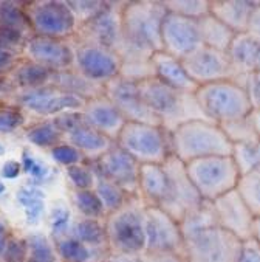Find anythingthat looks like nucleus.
I'll list each match as a JSON object with an SVG mask.
<instances>
[{
	"instance_id": "nucleus-1",
	"label": "nucleus",
	"mask_w": 260,
	"mask_h": 262,
	"mask_svg": "<svg viewBox=\"0 0 260 262\" xmlns=\"http://www.w3.org/2000/svg\"><path fill=\"white\" fill-rule=\"evenodd\" d=\"M168 14L161 0L124 2L121 11V75L135 82L153 78L150 58L161 51V24Z\"/></svg>"
},
{
	"instance_id": "nucleus-2",
	"label": "nucleus",
	"mask_w": 260,
	"mask_h": 262,
	"mask_svg": "<svg viewBox=\"0 0 260 262\" xmlns=\"http://www.w3.org/2000/svg\"><path fill=\"white\" fill-rule=\"evenodd\" d=\"M180 227L187 262H237L242 241L217 224L211 202L203 200Z\"/></svg>"
},
{
	"instance_id": "nucleus-3",
	"label": "nucleus",
	"mask_w": 260,
	"mask_h": 262,
	"mask_svg": "<svg viewBox=\"0 0 260 262\" xmlns=\"http://www.w3.org/2000/svg\"><path fill=\"white\" fill-rule=\"evenodd\" d=\"M138 84L147 107L168 132H174L192 120H207L198 106L195 93L172 89L155 78L144 79Z\"/></svg>"
},
{
	"instance_id": "nucleus-4",
	"label": "nucleus",
	"mask_w": 260,
	"mask_h": 262,
	"mask_svg": "<svg viewBox=\"0 0 260 262\" xmlns=\"http://www.w3.org/2000/svg\"><path fill=\"white\" fill-rule=\"evenodd\" d=\"M172 154L184 165L204 157L232 155V143L223 129L209 120H192L171 132Z\"/></svg>"
},
{
	"instance_id": "nucleus-5",
	"label": "nucleus",
	"mask_w": 260,
	"mask_h": 262,
	"mask_svg": "<svg viewBox=\"0 0 260 262\" xmlns=\"http://www.w3.org/2000/svg\"><path fill=\"white\" fill-rule=\"evenodd\" d=\"M195 98L204 117L219 126L248 118L252 114L245 87L231 79L200 85Z\"/></svg>"
},
{
	"instance_id": "nucleus-6",
	"label": "nucleus",
	"mask_w": 260,
	"mask_h": 262,
	"mask_svg": "<svg viewBox=\"0 0 260 262\" xmlns=\"http://www.w3.org/2000/svg\"><path fill=\"white\" fill-rule=\"evenodd\" d=\"M144 209L146 205L139 195H130L120 209L104 217L109 251L129 254L144 253Z\"/></svg>"
},
{
	"instance_id": "nucleus-7",
	"label": "nucleus",
	"mask_w": 260,
	"mask_h": 262,
	"mask_svg": "<svg viewBox=\"0 0 260 262\" xmlns=\"http://www.w3.org/2000/svg\"><path fill=\"white\" fill-rule=\"evenodd\" d=\"M115 143L139 165H163L172 155L171 132L160 124L126 121Z\"/></svg>"
},
{
	"instance_id": "nucleus-8",
	"label": "nucleus",
	"mask_w": 260,
	"mask_h": 262,
	"mask_svg": "<svg viewBox=\"0 0 260 262\" xmlns=\"http://www.w3.org/2000/svg\"><path fill=\"white\" fill-rule=\"evenodd\" d=\"M186 171L204 202H214L223 194L237 189L242 177L232 155H214L189 162Z\"/></svg>"
},
{
	"instance_id": "nucleus-9",
	"label": "nucleus",
	"mask_w": 260,
	"mask_h": 262,
	"mask_svg": "<svg viewBox=\"0 0 260 262\" xmlns=\"http://www.w3.org/2000/svg\"><path fill=\"white\" fill-rule=\"evenodd\" d=\"M163 188L155 206L163 209L177 222H181L203 203V200L187 176L186 165L174 154L163 163Z\"/></svg>"
},
{
	"instance_id": "nucleus-10",
	"label": "nucleus",
	"mask_w": 260,
	"mask_h": 262,
	"mask_svg": "<svg viewBox=\"0 0 260 262\" xmlns=\"http://www.w3.org/2000/svg\"><path fill=\"white\" fill-rule=\"evenodd\" d=\"M27 7L25 11L34 36L64 40L78 28V19L67 2L45 0L27 4Z\"/></svg>"
},
{
	"instance_id": "nucleus-11",
	"label": "nucleus",
	"mask_w": 260,
	"mask_h": 262,
	"mask_svg": "<svg viewBox=\"0 0 260 262\" xmlns=\"http://www.w3.org/2000/svg\"><path fill=\"white\" fill-rule=\"evenodd\" d=\"M75 62L78 66V73L98 85H106L118 78L123 66L116 50L90 40L81 42L75 50Z\"/></svg>"
},
{
	"instance_id": "nucleus-12",
	"label": "nucleus",
	"mask_w": 260,
	"mask_h": 262,
	"mask_svg": "<svg viewBox=\"0 0 260 262\" xmlns=\"http://www.w3.org/2000/svg\"><path fill=\"white\" fill-rule=\"evenodd\" d=\"M144 253H183L184 241L180 222L157 206L144 209Z\"/></svg>"
},
{
	"instance_id": "nucleus-13",
	"label": "nucleus",
	"mask_w": 260,
	"mask_h": 262,
	"mask_svg": "<svg viewBox=\"0 0 260 262\" xmlns=\"http://www.w3.org/2000/svg\"><path fill=\"white\" fill-rule=\"evenodd\" d=\"M181 62L191 79L198 87L211 82L235 79L228 53L206 45H200L189 56L181 59Z\"/></svg>"
},
{
	"instance_id": "nucleus-14",
	"label": "nucleus",
	"mask_w": 260,
	"mask_h": 262,
	"mask_svg": "<svg viewBox=\"0 0 260 262\" xmlns=\"http://www.w3.org/2000/svg\"><path fill=\"white\" fill-rule=\"evenodd\" d=\"M91 168L98 176L118 185L129 195H138L141 165L116 143L96 162H91Z\"/></svg>"
},
{
	"instance_id": "nucleus-15",
	"label": "nucleus",
	"mask_w": 260,
	"mask_h": 262,
	"mask_svg": "<svg viewBox=\"0 0 260 262\" xmlns=\"http://www.w3.org/2000/svg\"><path fill=\"white\" fill-rule=\"evenodd\" d=\"M104 93L115 104L126 121L160 124L157 117L144 102L138 82L118 76L104 85Z\"/></svg>"
},
{
	"instance_id": "nucleus-16",
	"label": "nucleus",
	"mask_w": 260,
	"mask_h": 262,
	"mask_svg": "<svg viewBox=\"0 0 260 262\" xmlns=\"http://www.w3.org/2000/svg\"><path fill=\"white\" fill-rule=\"evenodd\" d=\"M211 203L216 221L222 228H225L240 241L252 237L255 217L237 189L223 194Z\"/></svg>"
},
{
	"instance_id": "nucleus-17",
	"label": "nucleus",
	"mask_w": 260,
	"mask_h": 262,
	"mask_svg": "<svg viewBox=\"0 0 260 262\" xmlns=\"http://www.w3.org/2000/svg\"><path fill=\"white\" fill-rule=\"evenodd\" d=\"M201 45L198 20L168 13L161 24V47L168 55L184 59Z\"/></svg>"
},
{
	"instance_id": "nucleus-18",
	"label": "nucleus",
	"mask_w": 260,
	"mask_h": 262,
	"mask_svg": "<svg viewBox=\"0 0 260 262\" xmlns=\"http://www.w3.org/2000/svg\"><path fill=\"white\" fill-rule=\"evenodd\" d=\"M19 102L22 106L37 115H59L64 112L82 111L85 101L73 93L62 92L55 85H45L40 89L27 90L19 96Z\"/></svg>"
},
{
	"instance_id": "nucleus-19",
	"label": "nucleus",
	"mask_w": 260,
	"mask_h": 262,
	"mask_svg": "<svg viewBox=\"0 0 260 262\" xmlns=\"http://www.w3.org/2000/svg\"><path fill=\"white\" fill-rule=\"evenodd\" d=\"M124 2H107L99 14L82 24L85 40L116 50L121 43V11Z\"/></svg>"
},
{
	"instance_id": "nucleus-20",
	"label": "nucleus",
	"mask_w": 260,
	"mask_h": 262,
	"mask_svg": "<svg viewBox=\"0 0 260 262\" xmlns=\"http://www.w3.org/2000/svg\"><path fill=\"white\" fill-rule=\"evenodd\" d=\"M25 51L33 62L53 72L68 70L75 62V50L61 39L33 36L25 42Z\"/></svg>"
},
{
	"instance_id": "nucleus-21",
	"label": "nucleus",
	"mask_w": 260,
	"mask_h": 262,
	"mask_svg": "<svg viewBox=\"0 0 260 262\" xmlns=\"http://www.w3.org/2000/svg\"><path fill=\"white\" fill-rule=\"evenodd\" d=\"M81 114L84 117L85 124H88L90 127L104 135H107L113 141L116 140L118 134L126 124L124 117L115 107V104L106 96V93L87 99Z\"/></svg>"
},
{
	"instance_id": "nucleus-22",
	"label": "nucleus",
	"mask_w": 260,
	"mask_h": 262,
	"mask_svg": "<svg viewBox=\"0 0 260 262\" xmlns=\"http://www.w3.org/2000/svg\"><path fill=\"white\" fill-rule=\"evenodd\" d=\"M228 56L235 75V82L243 85L248 75L260 72V40L252 37L249 33L235 34Z\"/></svg>"
},
{
	"instance_id": "nucleus-23",
	"label": "nucleus",
	"mask_w": 260,
	"mask_h": 262,
	"mask_svg": "<svg viewBox=\"0 0 260 262\" xmlns=\"http://www.w3.org/2000/svg\"><path fill=\"white\" fill-rule=\"evenodd\" d=\"M150 62H152L155 79H158L160 82L177 90L191 92V93L197 92L198 85L191 79V76L184 70L181 59H177L161 50V51H155L150 58Z\"/></svg>"
},
{
	"instance_id": "nucleus-24",
	"label": "nucleus",
	"mask_w": 260,
	"mask_h": 262,
	"mask_svg": "<svg viewBox=\"0 0 260 262\" xmlns=\"http://www.w3.org/2000/svg\"><path fill=\"white\" fill-rule=\"evenodd\" d=\"M257 0H211L209 13L231 28L235 34L246 33Z\"/></svg>"
},
{
	"instance_id": "nucleus-25",
	"label": "nucleus",
	"mask_w": 260,
	"mask_h": 262,
	"mask_svg": "<svg viewBox=\"0 0 260 262\" xmlns=\"http://www.w3.org/2000/svg\"><path fill=\"white\" fill-rule=\"evenodd\" d=\"M67 135H68L70 144H73L78 150H81V154L85 157V159L90 160V163L96 162L99 157H102L115 144V141L112 138L94 130L93 127H90L85 123Z\"/></svg>"
},
{
	"instance_id": "nucleus-26",
	"label": "nucleus",
	"mask_w": 260,
	"mask_h": 262,
	"mask_svg": "<svg viewBox=\"0 0 260 262\" xmlns=\"http://www.w3.org/2000/svg\"><path fill=\"white\" fill-rule=\"evenodd\" d=\"M51 85L56 89L73 93L84 101L91 99L94 96L104 95V85H98L88 79H85L81 73L72 72V70H62V72H55L53 78H51Z\"/></svg>"
},
{
	"instance_id": "nucleus-27",
	"label": "nucleus",
	"mask_w": 260,
	"mask_h": 262,
	"mask_svg": "<svg viewBox=\"0 0 260 262\" xmlns=\"http://www.w3.org/2000/svg\"><path fill=\"white\" fill-rule=\"evenodd\" d=\"M198 28H200L201 45L228 53V50L235 37V33L231 28H228L211 13L198 19Z\"/></svg>"
},
{
	"instance_id": "nucleus-28",
	"label": "nucleus",
	"mask_w": 260,
	"mask_h": 262,
	"mask_svg": "<svg viewBox=\"0 0 260 262\" xmlns=\"http://www.w3.org/2000/svg\"><path fill=\"white\" fill-rule=\"evenodd\" d=\"M56 253L62 262H101L106 253L96 251L82 244L75 236H62L56 239Z\"/></svg>"
},
{
	"instance_id": "nucleus-29",
	"label": "nucleus",
	"mask_w": 260,
	"mask_h": 262,
	"mask_svg": "<svg viewBox=\"0 0 260 262\" xmlns=\"http://www.w3.org/2000/svg\"><path fill=\"white\" fill-rule=\"evenodd\" d=\"M76 239H79L87 247L107 253V239H106V227H104V221L99 219H81L76 222L73 228V234Z\"/></svg>"
},
{
	"instance_id": "nucleus-30",
	"label": "nucleus",
	"mask_w": 260,
	"mask_h": 262,
	"mask_svg": "<svg viewBox=\"0 0 260 262\" xmlns=\"http://www.w3.org/2000/svg\"><path fill=\"white\" fill-rule=\"evenodd\" d=\"M53 70L37 62L28 61L14 69V81L19 87L33 90L48 85V82H51V78H53Z\"/></svg>"
},
{
	"instance_id": "nucleus-31",
	"label": "nucleus",
	"mask_w": 260,
	"mask_h": 262,
	"mask_svg": "<svg viewBox=\"0 0 260 262\" xmlns=\"http://www.w3.org/2000/svg\"><path fill=\"white\" fill-rule=\"evenodd\" d=\"M17 202L25 211L28 225H37L45 213V194L37 186H22L16 194Z\"/></svg>"
},
{
	"instance_id": "nucleus-32",
	"label": "nucleus",
	"mask_w": 260,
	"mask_h": 262,
	"mask_svg": "<svg viewBox=\"0 0 260 262\" xmlns=\"http://www.w3.org/2000/svg\"><path fill=\"white\" fill-rule=\"evenodd\" d=\"M93 189L96 191V194L99 195V199H101V202L104 205V209H106V216L113 213V211H116V209H120L129 200V197H130L118 185L112 183L110 180L104 179V177H101L98 174H96V183H94Z\"/></svg>"
},
{
	"instance_id": "nucleus-33",
	"label": "nucleus",
	"mask_w": 260,
	"mask_h": 262,
	"mask_svg": "<svg viewBox=\"0 0 260 262\" xmlns=\"http://www.w3.org/2000/svg\"><path fill=\"white\" fill-rule=\"evenodd\" d=\"M168 13L198 20L209 14L211 0H161Z\"/></svg>"
},
{
	"instance_id": "nucleus-34",
	"label": "nucleus",
	"mask_w": 260,
	"mask_h": 262,
	"mask_svg": "<svg viewBox=\"0 0 260 262\" xmlns=\"http://www.w3.org/2000/svg\"><path fill=\"white\" fill-rule=\"evenodd\" d=\"M237 191L249 206L254 217L260 216V168L243 174L239 180Z\"/></svg>"
},
{
	"instance_id": "nucleus-35",
	"label": "nucleus",
	"mask_w": 260,
	"mask_h": 262,
	"mask_svg": "<svg viewBox=\"0 0 260 262\" xmlns=\"http://www.w3.org/2000/svg\"><path fill=\"white\" fill-rule=\"evenodd\" d=\"M0 27L14 28L23 33L25 30H31L23 5L11 0H0Z\"/></svg>"
},
{
	"instance_id": "nucleus-36",
	"label": "nucleus",
	"mask_w": 260,
	"mask_h": 262,
	"mask_svg": "<svg viewBox=\"0 0 260 262\" xmlns=\"http://www.w3.org/2000/svg\"><path fill=\"white\" fill-rule=\"evenodd\" d=\"M25 239L28 244L27 262H58L56 247H53L45 234L33 233Z\"/></svg>"
},
{
	"instance_id": "nucleus-37",
	"label": "nucleus",
	"mask_w": 260,
	"mask_h": 262,
	"mask_svg": "<svg viewBox=\"0 0 260 262\" xmlns=\"http://www.w3.org/2000/svg\"><path fill=\"white\" fill-rule=\"evenodd\" d=\"M232 159L240 171V176L260 168V141L232 144Z\"/></svg>"
},
{
	"instance_id": "nucleus-38",
	"label": "nucleus",
	"mask_w": 260,
	"mask_h": 262,
	"mask_svg": "<svg viewBox=\"0 0 260 262\" xmlns=\"http://www.w3.org/2000/svg\"><path fill=\"white\" fill-rule=\"evenodd\" d=\"M75 206L78 211L84 216V219H102L106 217V209L96 194L94 189H85V191H76L73 195Z\"/></svg>"
},
{
	"instance_id": "nucleus-39",
	"label": "nucleus",
	"mask_w": 260,
	"mask_h": 262,
	"mask_svg": "<svg viewBox=\"0 0 260 262\" xmlns=\"http://www.w3.org/2000/svg\"><path fill=\"white\" fill-rule=\"evenodd\" d=\"M220 127L223 129V132L226 134V137L229 138V141L232 144H246V143L260 141V137L252 124L251 115L248 118H242L237 121L222 124Z\"/></svg>"
},
{
	"instance_id": "nucleus-40",
	"label": "nucleus",
	"mask_w": 260,
	"mask_h": 262,
	"mask_svg": "<svg viewBox=\"0 0 260 262\" xmlns=\"http://www.w3.org/2000/svg\"><path fill=\"white\" fill-rule=\"evenodd\" d=\"M61 137H62V134L58 130V127L53 124V121L39 123L27 130V140L37 147L53 149L55 146L61 144Z\"/></svg>"
},
{
	"instance_id": "nucleus-41",
	"label": "nucleus",
	"mask_w": 260,
	"mask_h": 262,
	"mask_svg": "<svg viewBox=\"0 0 260 262\" xmlns=\"http://www.w3.org/2000/svg\"><path fill=\"white\" fill-rule=\"evenodd\" d=\"M67 176L76 191H85V189H93L96 183V174L91 166H84V165H75L67 168Z\"/></svg>"
},
{
	"instance_id": "nucleus-42",
	"label": "nucleus",
	"mask_w": 260,
	"mask_h": 262,
	"mask_svg": "<svg viewBox=\"0 0 260 262\" xmlns=\"http://www.w3.org/2000/svg\"><path fill=\"white\" fill-rule=\"evenodd\" d=\"M67 4L72 8V11L75 13L76 19L78 20L81 19L82 24L93 19L107 5V2H104V0H81V2H73L72 0V2H67Z\"/></svg>"
},
{
	"instance_id": "nucleus-43",
	"label": "nucleus",
	"mask_w": 260,
	"mask_h": 262,
	"mask_svg": "<svg viewBox=\"0 0 260 262\" xmlns=\"http://www.w3.org/2000/svg\"><path fill=\"white\" fill-rule=\"evenodd\" d=\"M53 160L58 162L59 165H64L67 168L75 166V165H81V162L85 159V157L81 154V150H78L73 144H58L53 149L50 150Z\"/></svg>"
},
{
	"instance_id": "nucleus-44",
	"label": "nucleus",
	"mask_w": 260,
	"mask_h": 262,
	"mask_svg": "<svg viewBox=\"0 0 260 262\" xmlns=\"http://www.w3.org/2000/svg\"><path fill=\"white\" fill-rule=\"evenodd\" d=\"M20 163H22V171L25 174L31 176L36 182H43V180H46L50 177V172H51L50 168L45 163L36 160L34 155L28 149H23Z\"/></svg>"
},
{
	"instance_id": "nucleus-45",
	"label": "nucleus",
	"mask_w": 260,
	"mask_h": 262,
	"mask_svg": "<svg viewBox=\"0 0 260 262\" xmlns=\"http://www.w3.org/2000/svg\"><path fill=\"white\" fill-rule=\"evenodd\" d=\"M70 221H72V213L68 208L61 205L53 208V211L50 214V227H51V233H53L56 239L67 236Z\"/></svg>"
},
{
	"instance_id": "nucleus-46",
	"label": "nucleus",
	"mask_w": 260,
	"mask_h": 262,
	"mask_svg": "<svg viewBox=\"0 0 260 262\" xmlns=\"http://www.w3.org/2000/svg\"><path fill=\"white\" fill-rule=\"evenodd\" d=\"M28 259V244L25 237L11 236L8 247L4 254L2 262H27Z\"/></svg>"
},
{
	"instance_id": "nucleus-47",
	"label": "nucleus",
	"mask_w": 260,
	"mask_h": 262,
	"mask_svg": "<svg viewBox=\"0 0 260 262\" xmlns=\"http://www.w3.org/2000/svg\"><path fill=\"white\" fill-rule=\"evenodd\" d=\"M23 43H25V33L23 31L0 27V50L14 53V51L17 48H20Z\"/></svg>"
},
{
	"instance_id": "nucleus-48",
	"label": "nucleus",
	"mask_w": 260,
	"mask_h": 262,
	"mask_svg": "<svg viewBox=\"0 0 260 262\" xmlns=\"http://www.w3.org/2000/svg\"><path fill=\"white\" fill-rule=\"evenodd\" d=\"M84 117L81 114V111H75V112H64L55 117L53 124L58 127V130L61 134H70L75 129H78L81 124H84Z\"/></svg>"
},
{
	"instance_id": "nucleus-49",
	"label": "nucleus",
	"mask_w": 260,
	"mask_h": 262,
	"mask_svg": "<svg viewBox=\"0 0 260 262\" xmlns=\"http://www.w3.org/2000/svg\"><path fill=\"white\" fill-rule=\"evenodd\" d=\"M25 123V117L20 109H2L0 111V132L10 134L19 129Z\"/></svg>"
},
{
	"instance_id": "nucleus-50",
	"label": "nucleus",
	"mask_w": 260,
	"mask_h": 262,
	"mask_svg": "<svg viewBox=\"0 0 260 262\" xmlns=\"http://www.w3.org/2000/svg\"><path fill=\"white\" fill-rule=\"evenodd\" d=\"M243 87L249 98L252 112L260 111V72L248 75L243 81Z\"/></svg>"
},
{
	"instance_id": "nucleus-51",
	"label": "nucleus",
	"mask_w": 260,
	"mask_h": 262,
	"mask_svg": "<svg viewBox=\"0 0 260 262\" xmlns=\"http://www.w3.org/2000/svg\"><path fill=\"white\" fill-rule=\"evenodd\" d=\"M237 262H260V244L254 237L242 241Z\"/></svg>"
},
{
	"instance_id": "nucleus-52",
	"label": "nucleus",
	"mask_w": 260,
	"mask_h": 262,
	"mask_svg": "<svg viewBox=\"0 0 260 262\" xmlns=\"http://www.w3.org/2000/svg\"><path fill=\"white\" fill-rule=\"evenodd\" d=\"M141 262H187L183 253H143Z\"/></svg>"
},
{
	"instance_id": "nucleus-53",
	"label": "nucleus",
	"mask_w": 260,
	"mask_h": 262,
	"mask_svg": "<svg viewBox=\"0 0 260 262\" xmlns=\"http://www.w3.org/2000/svg\"><path fill=\"white\" fill-rule=\"evenodd\" d=\"M16 55L11 53V51H5V50H0V78H4L7 73L14 72L16 66Z\"/></svg>"
},
{
	"instance_id": "nucleus-54",
	"label": "nucleus",
	"mask_w": 260,
	"mask_h": 262,
	"mask_svg": "<svg viewBox=\"0 0 260 262\" xmlns=\"http://www.w3.org/2000/svg\"><path fill=\"white\" fill-rule=\"evenodd\" d=\"M101 262H141V254H129V253H113L107 251L102 256Z\"/></svg>"
},
{
	"instance_id": "nucleus-55",
	"label": "nucleus",
	"mask_w": 260,
	"mask_h": 262,
	"mask_svg": "<svg viewBox=\"0 0 260 262\" xmlns=\"http://www.w3.org/2000/svg\"><path fill=\"white\" fill-rule=\"evenodd\" d=\"M22 172V163L16 162V160H8L4 163L2 169H0V176L2 179H7V180H14L20 176Z\"/></svg>"
},
{
	"instance_id": "nucleus-56",
	"label": "nucleus",
	"mask_w": 260,
	"mask_h": 262,
	"mask_svg": "<svg viewBox=\"0 0 260 262\" xmlns=\"http://www.w3.org/2000/svg\"><path fill=\"white\" fill-rule=\"evenodd\" d=\"M252 37H255L257 40H260V2L257 5V8L254 10L252 16H251V20H249V25H248V31Z\"/></svg>"
},
{
	"instance_id": "nucleus-57",
	"label": "nucleus",
	"mask_w": 260,
	"mask_h": 262,
	"mask_svg": "<svg viewBox=\"0 0 260 262\" xmlns=\"http://www.w3.org/2000/svg\"><path fill=\"white\" fill-rule=\"evenodd\" d=\"M10 239H11L10 228L4 222H0V262L4 260V254H5V250L8 247Z\"/></svg>"
},
{
	"instance_id": "nucleus-58",
	"label": "nucleus",
	"mask_w": 260,
	"mask_h": 262,
	"mask_svg": "<svg viewBox=\"0 0 260 262\" xmlns=\"http://www.w3.org/2000/svg\"><path fill=\"white\" fill-rule=\"evenodd\" d=\"M252 237L260 244V216L254 219V227H252Z\"/></svg>"
},
{
	"instance_id": "nucleus-59",
	"label": "nucleus",
	"mask_w": 260,
	"mask_h": 262,
	"mask_svg": "<svg viewBox=\"0 0 260 262\" xmlns=\"http://www.w3.org/2000/svg\"><path fill=\"white\" fill-rule=\"evenodd\" d=\"M251 120H252V124H254V127H255V130H257V134L260 137V111L252 112L251 114Z\"/></svg>"
},
{
	"instance_id": "nucleus-60",
	"label": "nucleus",
	"mask_w": 260,
	"mask_h": 262,
	"mask_svg": "<svg viewBox=\"0 0 260 262\" xmlns=\"http://www.w3.org/2000/svg\"><path fill=\"white\" fill-rule=\"evenodd\" d=\"M13 89V85L5 79V78H0V93H7Z\"/></svg>"
},
{
	"instance_id": "nucleus-61",
	"label": "nucleus",
	"mask_w": 260,
	"mask_h": 262,
	"mask_svg": "<svg viewBox=\"0 0 260 262\" xmlns=\"http://www.w3.org/2000/svg\"><path fill=\"white\" fill-rule=\"evenodd\" d=\"M7 191V186H5V183L2 182V179H0V194H4Z\"/></svg>"
},
{
	"instance_id": "nucleus-62",
	"label": "nucleus",
	"mask_w": 260,
	"mask_h": 262,
	"mask_svg": "<svg viewBox=\"0 0 260 262\" xmlns=\"http://www.w3.org/2000/svg\"><path fill=\"white\" fill-rule=\"evenodd\" d=\"M4 154H5V147L0 144V155H4Z\"/></svg>"
}]
</instances>
